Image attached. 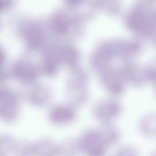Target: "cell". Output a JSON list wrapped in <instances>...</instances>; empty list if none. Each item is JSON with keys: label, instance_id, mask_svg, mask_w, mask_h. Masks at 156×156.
Masks as SVG:
<instances>
[{"label": "cell", "instance_id": "obj_1", "mask_svg": "<svg viewBox=\"0 0 156 156\" xmlns=\"http://www.w3.org/2000/svg\"><path fill=\"white\" fill-rule=\"evenodd\" d=\"M0 111L1 116L8 120L13 119L16 115L17 100L14 94L8 90H3L0 92Z\"/></svg>", "mask_w": 156, "mask_h": 156}, {"label": "cell", "instance_id": "obj_2", "mask_svg": "<svg viewBox=\"0 0 156 156\" xmlns=\"http://www.w3.org/2000/svg\"><path fill=\"white\" fill-rule=\"evenodd\" d=\"M83 146L90 156H101L105 151L104 142L99 135L90 133L86 135L83 140Z\"/></svg>", "mask_w": 156, "mask_h": 156}, {"label": "cell", "instance_id": "obj_3", "mask_svg": "<svg viewBox=\"0 0 156 156\" xmlns=\"http://www.w3.org/2000/svg\"><path fill=\"white\" fill-rule=\"evenodd\" d=\"M14 76L19 80L25 82L32 81L36 76L35 69L31 65L20 63L16 65L13 69Z\"/></svg>", "mask_w": 156, "mask_h": 156}, {"label": "cell", "instance_id": "obj_4", "mask_svg": "<svg viewBox=\"0 0 156 156\" xmlns=\"http://www.w3.org/2000/svg\"><path fill=\"white\" fill-rule=\"evenodd\" d=\"M71 111L68 108L62 107L54 108L50 113L51 120L54 122L60 123L66 122L71 117Z\"/></svg>", "mask_w": 156, "mask_h": 156}, {"label": "cell", "instance_id": "obj_5", "mask_svg": "<svg viewBox=\"0 0 156 156\" xmlns=\"http://www.w3.org/2000/svg\"><path fill=\"white\" fill-rule=\"evenodd\" d=\"M52 24L54 30L59 33L64 32L67 29V25L65 21L60 17H57L54 18Z\"/></svg>", "mask_w": 156, "mask_h": 156}]
</instances>
